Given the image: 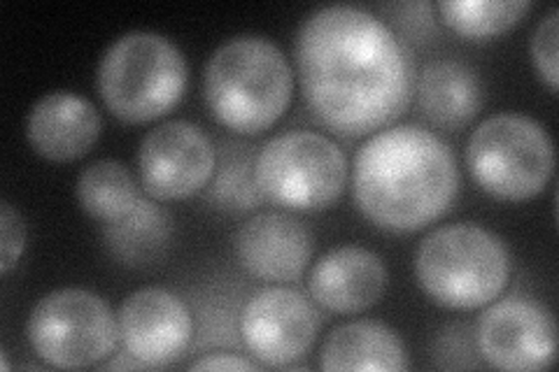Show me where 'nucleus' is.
<instances>
[{
    "mask_svg": "<svg viewBox=\"0 0 559 372\" xmlns=\"http://www.w3.org/2000/svg\"><path fill=\"white\" fill-rule=\"evenodd\" d=\"M415 275L436 305L476 310L492 303L511 279L506 242L478 224L436 228L417 247Z\"/></svg>",
    "mask_w": 559,
    "mask_h": 372,
    "instance_id": "nucleus-4",
    "label": "nucleus"
},
{
    "mask_svg": "<svg viewBox=\"0 0 559 372\" xmlns=\"http://www.w3.org/2000/svg\"><path fill=\"white\" fill-rule=\"evenodd\" d=\"M322 328L320 312L301 291L271 287L259 291L240 316L248 349L266 365L285 368L304 359Z\"/></svg>",
    "mask_w": 559,
    "mask_h": 372,
    "instance_id": "nucleus-11",
    "label": "nucleus"
},
{
    "mask_svg": "<svg viewBox=\"0 0 559 372\" xmlns=\"http://www.w3.org/2000/svg\"><path fill=\"white\" fill-rule=\"evenodd\" d=\"M310 296L336 314H357L380 303L388 289V268L378 254L357 244H343L312 265Z\"/></svg>",
    "mask_w": 559,
    "mask_h": 372,
    "instance_id": "nucleus-14",
    "label": "nucleus"
},
{
    "mask_svg": "<svg viewBox=\"0 0 559 372\" xmlns=\"http://www.w3.org/2000/svg\"><path fill=\"white\" fill-rule=\"evenodd\" d=\"M26 335L33 351L51 368H92L112 357L119 324L110 305L86 289H59L31 310Z\"/></svg>",
    "mask_w": 559,
    "mask_h": 372,
    "instance_id": "nucleus-8",
    "label": "nucleus"
},
{
    "mask_svg": "<svg viewBox=\"0 0 559 372\" xmlns=\"http://www.w3.org/2000/svg\"><path fill=\"white\" fill-rule=\"evenodd\" d=\"M257 156L250 147H236L222 158L219 170L215 168L213 180L207 184V199L219 209L248 212L264 199L254 180Z\"/></svg>",
    "mask_w": 559,
    "mask_h": 372,
    "instance_id": "nucleus-21",
    "label": "nucleus"
},
{
    "mask_svg": "<svg viewBox=\"0 0 559 372\" xmlns=\"http://www.w3.org/2000/svg\"><path fill=\"white\" fill-rule=\"evenodd\" d=\"M480 357L499 370H548L557 359V324L552 312L527 296L492 300L476 326Z\"/></svg>",
    "mask_w": 559,
    "mask_h": 372,
    "instance_id": "nucleus-9",
    "label": "nucleus"
},
{
    "mask_svg": "<svg viewBox=\"0 0 559 372\" xmlns=\"http://www.w3.org/2000/svg\"><path fill=\"white\" fill-rule=\"evenodd\" d=\"M26 250V224L12 203H0V273L8 275Z\"/></svg>",
    "mask_w": 559,
    "mask_h": 372,
    "instance_id": "nucleus-23",
    "label": "nucleus"
},
{
    "mask_svg": "<svg viewBox=\"0 0 559 372\" xmlns=\"http://www.w3.org/2000/svg\"><path fill=\"white\" fill-rule=\"evenodd\" d=\"M105 368H108V370H121V368H127V370H129V368H131V370H140V368H145V365L140 363L138 359H133L131 353H129V359H115V361H110Z\"/></svg>",
    "mask_w": 559,
    "mask_h": 372,
    "instance_id": "nucleus-25",
    "label": "nucleus"
},
{
    "mask_svg": "<svg viewBox=\"0 0 559 372\" xmlns=\"http://www.w3.org/2000/svg\"><path fill=\"white\" fill-rule=\"evenodd\" d=\"M466 166L476 184L499 201L536 199L555 172L550 133L527 115L487 117L471 133Z\"/></svg>",
    "mask_w": 559,
    "mask_h": 372,
    "instance_id": "nucleus-6",
    "label": "nucleus"
},
{
    "mask_svg": "<svg viewBox=\"0 0 559 372\" xmlns=\"http://www.w3.org/2000/svg\"><path fill=\"white\" fill-rule=\"evenodd\" d=\"M254 180L266 201L292 212L334 205L347 182V158L334 140L314 131H287L257 152Z\"/></svg>",
    "mask_w": 559,
    "mask_h": 372,
    "instance_id": "nucleus-7",
    "label": "nucleus"
},
{
    "mask_svg": "<svg viewBox=\"0 0 559 372\" xmlns=\"http://www.w3.org/2000/svg\"><path fill=\"white\" fill-rule=\"evenodd\" d=\"M80 207L98 221H117L138 205L140 193L131 170L112 158L86 166L75 184Z\"/></svg>",
    "mask_w": 559,
    "mask_h": 372,
    "instance_id": "nucleus-19",
    "label": "nucleus"
},
{
    "mask_svg": "<svg viewBox=\"0 0 559 372\" xmlns=\"http://www.w3.org/2000/svg\"><path fill=\"white\" fill-rule=\"evenodd\" d=\"M441 20L471 40L495 38L511 31L532 10L530 0H441Z\"/></svg>",
    "mask_w": 559,
    "mask_h": 372,
    "instance_id": "nucleus-20",
    "label": "nucleus"
},
{
    "mask_svg": "<svg viewBox=\"0 0 559 372\" xmlns=\"http://www.w3.org/2000/svg\"><path fill=\"white\" fill-rule=\"evenodd\" d=\"M320 368L331 372H401L408 368V359L404 340L392 326L376 319H359L331 331L320 351Z\"/></svg>",
    "mask_w": 559,
    "mask_h": 372,
    "instance_id": "nucleus-17",
    "label": "nucleus"
},
{
    "mask_svg": "<svg viewBox=\"0 0 559 372\" xmlns=\"http://www.w3.org/2000/svg\"><path fill=\"white\" fill-rule=\"evenodd\" d=\"M353 191L361 215L390 233H415L441 219L460 193L448 143L423 127L373 133L355 156Z\"/></svg>",
    "mask_w": 559,
    "mask_h": 372,
    "instance_id": "nucleus-2",
    "label": "nucleus"
},
{
    "mask_svg": "<svg viewBox=\"0 0 559 372\" xmlns=\"http://www.w3.org/2000/svg\"><path fill=\"white\" fill-rule=\"evenodd\" d=\"M304 100L341 137L373 135L406 112L413 61L392 28L355 5L308 14L294 45Z\"/></svg>",
    "mask_w": 559,
    "mask_h": 372,
    "instance_id": "nucleus-1",
    "label": "nucleus"
},
{
    "mask_svg": "<svg viewBox=\"0 0 559 372\" xmlns=\"http://www.w3.org/2000/svg\"><path fill=\"white\" fill-rule=\"evenodd\" d=\"M557 38H559V14H557V8H550L544 20L536 24L532 45H530L536 73L544 77V82L550 86V92H557L559 86Z\"/></svg>",
    "mask_w": 559,
    "mask_h": 372,
    "instance_id": "nucleus-22",
    "label": "nucleus"
},
{
    "mask_svg": "<svg viewBox=\"0 0 559 372\" xmlns=\"http://www.w3.org/2000/svg\"><path fill=\"white\" fill-rule=\"evenodd\" d=\"M217 154L205 131L191 121H166L138 149L140 182L156 201H185L213 180Z\"/></svg>",
    "mask_w": 559,
    "mask_h": 372,
    "instance_id": "nucleus-10",
    "label": "nucleus"
},
{
    "mask_svg": "<svg viewBox=\"0 0 559 372\" xmlns=\"http://www.w3.org/2000/svg\"><path fill=\"white\" fill-rule=\"evenodd\" d=\"M294 73L275 43L238 35L219 45L203 70V98L213 117L234 133L269 131L289 108Z\"/></svg>",
    "mask_w": 559,
    "mask_h": 372,
    "instance_id": "nucleus-3",
    "label": "nucleus"
},
{
    "mask_svg": "<svg viewBox=\"0 0 559 372\" xmlns=\"http://www.w3.org/2000/svg\"><path fill=\"white\" fill-rule=\"evenodd\" d=\"M415 94L419 110L436 129L460 131L483 108V84L476 70L454 59H439L417 75Z\"/></svg>",
    "mask_w": 559,
    "mask_h": 372,
    "instance_id": "nucleus-16",
    "label": "nucleus"
},
{
    "mask_svg": "<svg viewBox=\"0 0 559 372\" xmlns=\"http://www.w3.org/2000/svg\"><path fill=\"white\" fill-rule=\"evenodd\" d=\"M170 219L166 212L140 199L127 217L105 226V242L115 259L127 265H145L159 259L170 242Z\"/></svg>",
    "mask_w": 559,
    "mask_h": 372,
    "instance_id": "nucleus-18",
    "label": "nucleus"
},
{
    "mask_svg": "<svg viewBox=\"0 0 559 372\" xmlns=\"http://www.w3.org/2000/svg\"><path fill=\"white\" fill-rule=\"evenodd\" d=\"M182 51L152 31L117 38L98 63V94L119 121L147 123L168 115L187 88Z\"/></svg>",
    "mask_w": 559,
    "mask_h": 372,
    "instance_id": "nucleus-5",
    "label": "nucleus"
},
{
    "mask_svg": "<svg viewBox=\"0 0 559 372\" xmlns=\"http://www.w3.org/2000/svg\"><path fill=\"white\" fill-rule=\"evenodd\" d=\"M119 340L145 368L178 361L194 335V319L182 300L162 287L138 289L117 314Z\"/></svg>",
    "mask_w": 559,
    "mask_h": 372,
    "instance_id": "nucleus-12",
    "label": "nucleus"
},
{
    "mask_svg": "<svg viewBox=\"0 0 559 372\" xmlns=\"http://www.w3.org/2000/svg\"><path fill=\"white\" fill-rule=\"evenodd\" d=\"M103 119L92 100L73 92H49L33 103L26 137L47 161L68 164L90 154L98 143Z\"/></svg>",
    "mask_w": 559,
    "mask_h": 372,
    "instance_id": "nucleus-15",
    "label": "nucleus"
},
{
    "mask_svg": "<svg viewBox=\"0 0 559 372\" xmlns=\"http://www.w3.org/2000/svg\"><path fill=\"white\" fill-rule=\"evenodd\" d=\"M236 256L250 275L266 281H294L312 259V236L287 212H259L236 233Z\"/></svg>",
    "mask_w": 559,
    "mask_h": 372,
    "instance_id": "nucleus-13",
    "label": "nucleus"
},
{
    "mask_svg": "<svg viewBox=\"0 0 559 372\" xmlns=\"http://www.w3.org/2000/svg\"><path fill=\"white\" fill-rule=\"evenodd\" d=\"M191 370H259L257 363L240 359V357H224V353H213L197 363H191Z\"/></svg>",
    "mask_w": 559,
    "mask_h": 372,
    "instance_id": "nucleus-24",
    "label": "nucleus"
}]
</instances>
